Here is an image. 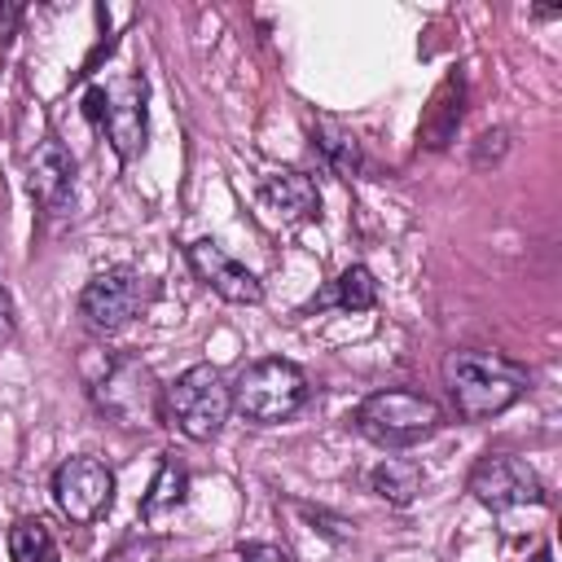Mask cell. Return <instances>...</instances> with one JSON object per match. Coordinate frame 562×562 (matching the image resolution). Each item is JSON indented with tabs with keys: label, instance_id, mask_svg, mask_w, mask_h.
<instances>
[{
	"label": "cell",
	"instance_id": "1",
	"mask_svg": "<svg viewBox=\"0 0 562 562\" xmlns=\"http://www.w3.org/2000/svg\"><path fill=\"white\" fill-rule=\"evenodd\" d=\"M443 386L452 395V408L465 422H487V417H496V413H505L509 404L522 400L527 369L514 364L501 351L457 347V351L443 356Z\"/></svg>",
	"mask_w": 562,
	"mask_h": 562
},
{
	"label": "cell",
	"instance_id": "2",
	"mask_svg": "<svg viewBox=\"0 0 562 562\" xmlns=\"http://www.w3.org/2000/svg\"><path fill=\"white\" fill-rule=\"evenodd\" d=\"M228 391H233V413H241L255 426L290 422L307 404V395H312L307 373L294 360H281V356L250 360Z\"/></svg>",
	"mask_w": 562,
	"mask_h": 562
},
{
	"label": "cell",
	"instance_id": "3",
	"mask_svg": "<svg viewBox=\"0 0 562 562\" xmlns=\"http://www.w3.org/2000/svg\"><path fill=\"white\" fill-rule=\"evenodd\" d=\"M233 413V391L215 364H189L171 386H162V422L193 443H211Z\"/></svg>",
	"mask_w": 562,
	"mask_h": 562
},
{
	"label": "cell",
	"instance_id": "4",
	"mask_svg": "<svg viewBox=\"0 0 562 562\" xmlns=\"http://www.w3.org/2000/svg\"><path fill=\"white\" fill-rule=\"evenodd\" d=\"M443 422V408L422 395V391H408V386H386V391H373L360 400L356 408V426L364 439L382 443V448H408V443H422L426 435H435Z\"/></svg>",
	"mask_w": 562,
	"mask_h": 562
},
{
	"label": "cell",
	"instance_id": "5",
	"mask_svg": "<svg viewBox=\"0 0 562 562\" xmlns=\"http://www.w3.org/2000/svg\"><path fill=\"white\" fill-rule=\"evenodd\" d=\"M92 400L110 422L127 430H145L162 422V386L140 356H114L101 382L92 386Z\"/></svg>",
	"mask_w": 562,
	"mask_h": 562
},
{
	"label": "cell",
	"instance_id": "6",
	"mask_svg": "<svg viewBox=\"0 0 562 562\" xmlns=\"http://www.w3.org/2000/svg\"><path fill=\"white\" fill-rule=\"evenodd\" d=\"M154 299V285L140 277V272H132V268H105V272H97L88 285H83V294H79V316L97 329V334H119V329H127L136 316H140V307Z\"/></svg>",
	"mask_w": 562,
	"mask_h": 562
},
{
	"label": "cell",
	"instance_id": "7",
	"mask_svg": "<svg viewBox=\"0 0 562 562\" xmlns=\"http://www.w3.org/2000/svg\"><path fill=\"white\" fill-rule=\"evenodd\" d=\"M470 492L492 514H505V509L540 505L544 501V487H540L536 470L522 457H514V452H487V457H479L474 470H470Z\"/></svg>",
	"mask_w": 562,
	"mask_h": 562
},
{
	"label": "cell",
	"instance_id": "8",
	"mask_svg": "<svg viewBox=\"0 0 562 562\" xmlns=\"http://www.w3.org/2000/svg\"><path fill=\"white\" fill-rule=\"evenodd\" d=\"M53 501L70 522H97L114 501V474L101 457H66L53 470Z\"/></svg>",
	"mask_w": 562,
	"mask_h": 562
},
{
	"label": "cell",
	"instance_id": "9",
	"mask_svg": "<svg viewBox=\"0 0 562 562\" xmlns=\"http://www.w3.org/2000/svg\"><path fill=\"white\" fill-rule=\"evenodd\" d=\"M105 105H97V123L110 136V149L119 154V162L140 158L145 136H149V119H145V79H123L110 92H101Z\"/></svg>",
	"mask_w": 562,
	"mask_h": 562
},
{
	"label": "cell",
	"instance_id": "10",
	"mask_svg": "<svg viewBox=\"0 0 562 562\" xmlns=\"http://www.w3.org/2000/svg\"><path fill=\"white\" fill-rule=\"evenodd\" d=\"M184 255H189V268L198 272V281H206L224 303H241V307L263 303V285H259V277H255L246 263H237L220 241L198 237Z\"/></svg>",
	"mask_w": 562,
	"mask_h": 562
},
{
	"label": "cell",
	"instance_id": "11",
	"mask_svg": "<svg viewBox=\"0 0 562 562\" xmlns=\"http://www.w3.org/2000/svg\"><path fill=\"white\" fill-rule=\"evenodd\" d=\"M26 171H31V193L48 206V211H61L70 202V189H75V158L66 154L61 140H40L26 158Z\"/></svg>",
	"mask_w": 562,
	"mask_h": 562
},
{
	"label": "cell",
	"instance_id": "12",
	"mask_svg": "<svg viewBox=\"0 0 562 562\" xmlns=\"http://www.w3.org/2000/svg\"><path fill=\"white\" fill-rule=\"evenodd\" d=\"M259 202H263L272 215L290 220V224H303V220H316V215H321L316 180L303 176V171H272V176H263Z\"/></svg>",
	"mask_w": 562,
	"mask_h": 562
},
{
	"label": "cell",
	"instance_id": "13",
	"mask_svg": "<svg viewBox=\"0 0 562 562\" xmlns=\"http://www.w3.org/2000/svg\"><path fill=\"white\" fill-rule=\"evenodd\" d=\"M373 303H378V277H373L364 263L342 268V272L329 281V290H321V294L312 299V307H342V312H369Z\"/></svg>",
	"mask_w": 562,
	"mask_h": 562
},
{
	"label": "cell",
	"instance_id": "14",
	"mask_svg": "<svg viewBox=\"0 0 562 562\" xmlns=\"http://www.w3.org/2000/svg\"><path fill=\"white\" fill-rule=\"evenodd\" d=\"M369 487H373L386 505L404 509V505H413L417 492H422V470H417L413 461H404V457H382V461L373 465V474H369Z\"/></svg>",
	"mask_w": 562,
	"mask_h": 562
},
{
	"label": "cell",
	"instance_id": "15",
	"mask_svg": "<svg viewBox=\"0 0 562 562\" xmlns=\"http://www.w3.org/2000/svg\"><path fill=\"white\" fill-rule=\"evenodd\" d=\"M184 492H189V470L176 457H162V465H158V474H154V483H149V492L140 501V514L145 518H162V514L184 505Z\"/></svg>",
	"mask_w": 562,
	"mask_h": 562
},
{
	"label": "cell",
	"instance_id": "16",
	"mask_svg": "<svg viewBox=\"0 0 562 562\" xmlns=\"http://www.w3.org/2000/svg\"><path fill=\"white\" fill-rule=\"evenodd\" d=\"M312 145L321 149V158H325V167L334 171V176H356L360 171V140L347 132V127H338V123H316L312 127Z\"/></svg>",
	"mask_w": 562,
	"mask_h": 562
},
{
	"label": "cell",
	"instance_id": "17",
	"mask_svg": "<svg viewBox=\"0 0 562 562\" xmlns=\"http://www.w3.org/2000/svg\"><path fill=\"white\" fill-rule=\"evenodd\" d=\"M9 558L13 562H57V540L44 518H18L9 527Z\"/></svg>",
	"mask_w": 562,
	"mask_h": 562
},
{
	"label": "cell",
	"instance_id": "18",
	"mask_svg": "<svg viewBox=\"0 0 562 562\" xmlns=\"http://www.w3.org/2000/svg\"><path fill=\"white\" fill-rule=\"evenodd\" d=\"M237 562H290V553L281 544H246L237 553Z\"/></svg>",
	"mask_w": 562,
	"mask_h": 562
},
{
	"label": "cell",
	"instance_id": "19",
	"mask_svg": "<svg viewBox=\"0 0 562 562\" xmlns=\"http://www.w3.org/2000/svg\"><path fill=\"white\" fill-rule=\"evenodd\" d=\"M13 22H18V4H0V48H4L9 35H13Z\"/></svg>",
	"mask_w": 562,
	"mask_h": 562
}]
</instances>
